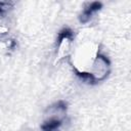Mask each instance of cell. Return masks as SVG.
<instances>
[{"label": "cell", "instance_id": "cell-3", "mask_svg": "<svg viewBox=\"0 0 131 131\" xmlns=\"http://www.w3.org/2000/svg\"><path fill=\"white\" fill-rule=\"evenodd\" d=\"M111 72H112L111 60L104 53L100 51L93 59L85 78L91 83H100L108 78Z\"/></svg>", "mask_w": 131, "mask_h": 131}, {"label": "cell", "instance_id": "cell-4", "mask_svg": "<svg viewBox=\"0 0 131 131\" xmlns=\"http://www.w3.org/2000/svg\"><path fill=\"white\" fill-rule=\"evenodd\" d=\"M10 39V28L9 25L6 21L0 23V43L5 42L6 40Z\"/></svg>", "mask_w": 131, "mask_h": 131}, {"label": "cell", "instance_id": "cell-2", "mask_svg": "<svg viewBox=\"0 0 131 131\" xmlns=\"http://www.w3.org/2000/svg\"><path fill=\"white\" fill-rule=\"evenodd\" d=\"M76 35L69 29L61 31L54 45V60L55 62L68 61L75 47Z\"/></svg>", "mask_w": 131, "mask_h": 131}, {"label": "cell", "instance_id": "cell-1", "mask_svg": "<svg viewBox=\"0 0 131 131\" xmlns=\"http://www.w3.org/2000/svg\"><path fill=\"white\" fill-rule=\"evenodd\" d=\"M99 52L100 46L95 39L88 35L81 37L76 36L75 47L68 62L77 75L85 78L93 59Z\"/></svg>", "mask_w": 131, "mask_h": 131}]
</instances>
